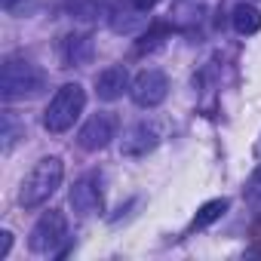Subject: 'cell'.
<instances>
[{
    "label": "cell",
    "mask_w": 261,
    "mask_h": 261,
    "mask_svg": "<svg viewBox=\"0 0 261 261\" xmlns=\"http://www.w3.org/2000/svg\"><path fill=\"white\" fill-rule=\"evenodd\" d=\"M62 178H65V163L62 157H43L37 160V166L25 175L22 188H19V203L25 209H37L43 206L59 188H62Z\"/></svg>",
    "instance_id": "obj_1"
},
{
    "label": "cell",
    "mask_w": 261,
    "mask_h": 261,
    "mask_svg": "<svg viewBox=\"0 0 261 261\" xmlns=\"http://www.w3.org/2000/svg\"><path fill=\"white\" fill-rule=\"evenodd\" d=\"M43 83H46V77L34 62L19 59V56H10L4 62V71H0V95H4V101L34 98V95H40Z\"/></svg>",
    "instance_id": "obj_2"
},
{
    "label": "cell",
    "mask_w": 261,
    "mask_h": 261,
    "mask_svg": "<svg viewBox=\"0 0 261 261\" xmlns=\"http://www.w3.org/2000/svg\"><path fill=\"white\" fill-rule=\"evenodd\" d=\"M86 108V92L80 83H65L56 89V95L49 98L46 111H43V129L53 136H62L77 123V117Z\"/></svg>",
    "instance_id": "obj_3"
},
{
    "label": "cell",
    "mask_w": 261,
    "mask_h": 261,
    "mask_svg": "<svg viewBox=\"0 0 261 261\" xmlns=\"http://www.w3.org/2000/svg\"><path fill=\"white\" fill-rule=\"evenodd\" d=\"M68 240V218L59 212V209H49L37 218V224L31 227V237H28V246L31 252L37 255H59L62 243Z\"/></svg>",
    "instance_id": "obj_4"
},
{
    "label": "cell",
    "mask_w": 261,
    "mask_h": 261,
    "mask_svg": "<svg viewBox=\"0 0 261 261\" xmlns=\"http://www.w3.org/2000/svg\"><path fill=\"white\" fill-rule=\"evenodd\" d=\"M129 95H133V101H136L139 108H157V105H163V98L169 95V80H166L163 71L145 68V71L133 80Z\"/></svg>",
    "instance_id": "obj_5"
},
{
    "label": "cell",
    "mask_w": 261,
    "mask_h": 261,
    "mask_svg": "<svg viewBox=\"0 0 261 261\" xmlns=\"http://www.w3.org/2000/svg\"><path fill=\"white\" fill-rule=\"evenodd\" d=\"M114 129H117V123H114V117H111V114H92V117L80 126V133H77V145H80L83 151H101V148H108V145H111Z\"/></svg>",
    "instance_id": "obj_6"
},
{
    "label": "cell",
    "mask_w": 261,
    "mask_h": 261,
    "mask_svg": "<svg viewBox=\"0 0 261 261\" xmlns=\"http://www.w3.org/2000/svg\"><path fill=\"white\" fill-rule=\"evenodd\" d=\"M71 206L80 218H89L95 212H101V188H98V175H83L80 181H74L71 188Z\"/></svg>",
    "instance_id": "obj_7"
},
{
    "label": "cell",
    "mask_w": 261,
    "mask_h": 261,
    "mask_svg": "<svg viewBox=\"0 0 261 261\" xmlns=\"http://www.w3.org/2000/svg\"><path fill=\"white\" fill-rule=\"evenodd\" d=\"M157 145H160L157 126H151V123H139V126H133V129H129V133L123 136L120 154H123V157H145V154H151Z\"/></svg>",
    "instance_id": "obj_8"
},
{
    "label": "cell",
    "mask_w": 261,
    "mask_h": 261,
    "mask_svg": "<svg viewBox=\"0 0 261 261\" xmlns=\"http://www.w3.org/2000/svg\"><path fill=\"white\" fill-rule=\"evenodd\" d=\"M129 89H133V80H129V71L123 65H111L95 77V92L101 101H117Z\"/></svg>",
    "instance_id": "obj_9"
},
{
    "label": "cell",
    "mask_w": 261,
    "mask_h": 261,
    "mask_svg": "<svg viewBox=\"0 0 261 261\" xmlns=\"http://www.w3.org/2000/svg\"><path fill=\"white\" fill-rule=\"evenodd\" d=\"M89 56H92V40L86 34H68L62 40V62H65V68H80V65L89 62Z\"/></svg>",
    "instance_id": "obj_10"
},
{
    "label": "cell",
    "mask_w": 261,
    "mask_h": 261,
    "mask_svg": "<svg viewBox=\"0 0 261 261\" xmlns=\"http://www.w3.org/2000/svg\"><path fill=\"white\" fill-rule=\"evenodd\" d=\"M230 25L237 34H258L261 31V10L255 4H237L230 13Z\"/></svg>",
    "instance_id": "obj_11"
},
{
    "label": "cell",
    "mask_w": 261,
    "mask_h": 261,
    "mask_svg": "<svg viewBox=\"0 0 261 261\" xmlns=\"http://www.w3.org/2000/svg\"><path fill=\"white\" fill-rule=\"evenodd\" d=\"M227 200L224 197H215V200H206L200 209H197V215H194V221H191V230H203V227H209V224H215L224 212H227Z\"/></svg>",
    "instance_id": "obj_12"
},
{
    "label": "cell",
    "mask_w": 261,
    "mask_h": 261,
    "mask_svg": "<svg viewBox=\"0 0 261 261\" xmlns=\"http://www.w3.org/2000/svg\"><path fill=\"white\" fill-rule=\"evenodd\" d=\"M169 34H172L169 25H151V28L145 31V37L136 43V49H139V53H154V49H160V46L166 43Z\"/></svg>",
    "instance_id": "obj_13"
},
{
    "label": "cell",
    "mask_w": 261,
    "mask_h": 261,
    "mask_svg": "<svg viewBox=\"0 0 261 261\" xmlns=\"http://www.w3.org/2000/svg\"><path fill=\"white\" fill-rule=\"evenodd\" d=\"M19 133H25V129L16 126L13 114H4V133H0V139H4V151H10V148L16 145V136H19Z\"/></svg>",
    "instance_id": "obj_14"
},
{
    "label": "cell",
    "mask_w": 261,
    "mask_h": 261,
    "mask_svg": "<svg viewBox=\"0 0 261 261\" xmlns=\"http://www.w3.org/2000/svg\"><path fill=\"white\" fill-rule=\"evenodd\" d=\"M10 246H13V233L10 230H0V258L10 255Z\"/></svg>",
    "instance_id": "obj_15"
},
{
    "label": "cell",
    "mask_w": 261,
    "mask_h": 261,
    "mask_svg": "<svg viewBox=\"0 0 261 261\" xmlns=\"http://www.w3.org/2000/svg\"><path fill=\"white\" fill-rule=\"evenodd\" d=\"M154 4H157V0H133V7H136L139 13H148V10H151Z\"/></svg>",
    "instance_id": "obj_16"
},
{
    "label": "cell",
    "mask_w": 261,
    "mask_h": 261,
    "mask_svg": "<svg viewBox=\"0 0 261 261\" xmlns=\"http://www.w3.org/2000/svg\"><path fill=\"white\" fill-rule=\"evenodd\" d=\"M19 4H25V0H0V7H4V10H16Z\"/></svg>",
    "instance_id": "obj_17"
}]
</instances>
